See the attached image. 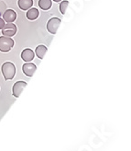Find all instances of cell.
<instances>
[{"instance_id":"6da1fadb","label":"cell","mask_w":131,"mask_h":151,"mask_svg":"<svg viewBox=\"0 0 131 151\" xmlns=\"http://www.w3.org/2000/svg\"><path fill=\"white\" fill-rule=\"evenodd\" d=\"M1 71L6 80H11L16 74V67L11 62H6L1 66Z\"/></svg>"},{"instance_id":"7a4b0ae2","label":"cell","mask_w":131,"mask_h":151,"mask_svg":"<svg viewBox=\"0 0 131 151\" xmlns=\"http://www.w3.org/2000/svg\"><path fill=\"white\" fill-rule=\"evenodd\" d=\"M14 46V41L11 39V37L1 36L0 37V51L3 52H9L12 47Z\"/></svg>"},{"instance_id":"3957f363","label":"cell","mask_w":131,"mask_h":151,"mask_svg":"<svg viewBox=\"0 0 131 151\" xmlns=\"http://www.w3.org/2000/svg\"><path fill=\"white\" fill-rule=\"evenodd\" d=\"M60 24H61V19L59 18H52L48 21L47 29L51 34H55L57 32L58 28L60 27Z\"/></svg>"},{"instance_id":"277c9868","label":"cell","mask_w":131,"mask_h":151,"mask_svg":"<svg viewBox=\"0 0 131 151\" xmlns=\"http://www.w3.org/2000/svg\"><path fill=\"white\" fill-rule=\"evenodd\" d=\"M17 32V26L13 24L12 22L11 23H6L5 24V26L2 29V33L4 36L6 37H12L16 34Z\"/></svg>"},{"instance_id":"5b68a950","label":"cell","mask_w":131,"mask_h":151,"mask_svg":"<svg viewBox=\"0 0 131 151\" xmlns=\"http://www.w3.org/2000/svg\"><path fill=\"white\" fill-rule=\"evenodd\" d=\"M27 87V83L25 81H18L14 84L13 88H12V93L14 97H19L21 92L23 91V89Z\"/></svg>"},{"instance_id":"8992f818","label":"cell","mask_w":131,"mask_h":151,"mask_svg":"<svg viewBox=\"0 0 131 151\" xmlns=\"http://www.w3.org/2000/svg\"><path fill=\"white\" fill-rule=\"evenodd\" d=\"M36 69H37L36 65L33 63H29V62H27L22 66L23 73H24L26 76H28V77H32L33 74L36 71Z\"/></svg>"},{"instance_id":"52a82bcc","label":"cell","mask_w":131,"mask_h":151,"mask_svg":"<svg viewBox=\"0 0 131 151\" xmlns=\"http://www.w3.org/2000/svg\"><path fill=\"white\" fill-rule=\"evenodd\" d=\"M17 19V13L12 9H7L3 14V19L6 23H11V22L15 21Z\"/></svg>"},{"instance_id":"ba28073f","label":"cell","mask_w":131,"mask_h":151,"mask_svg":"<svg viewBox=\"0 0 131 151\" xmlns=\"http://www.w3.org/2000/svg\"><path fill=\"white\" fill-rule=\"evenodd\" d=\"M21 58L24 62H30L34 58V52L31 49H25L21 52Z\"/></svg>"},{"instance_id":"9c48e42d","label":"cell","mask_w":131,"mask_h":151,"mask_svg":"<svg viewBox=\"0 0 131 151\" xmlns=\"http://www.w3.org/2000/svg\"><path fill=\"white\" fill-rule=\"evenodd\" d=\"M18 5L19 6V9L22 10H28L30 7H32L33 1L32 0H19Z\"/></svg>"},{"instance_id":"30bf717a","label":"cell","mask_w":131,"mask_h":151,"mask_svg":"<svg viewBox=\"0 0 131 151\" xmlns=\"http://www.w3.org/2000/svg\"><path fill=\"white\" fill-rule=\"evenodd\" d=\"M46 52H47V47H46L45 45H38L35 50L36 55L40 59H43Z\"/></svg>"},{"instance_id":"8fae6325","label":"cell","mask_w":131,"mask_h":151,"mask_svg":"<svg viewBox=\"0 0 131 151\" xmlns=\"http://www.w3.org/2000/svg\"><path fill=\"white\" fill-rule=\"evenodd\" d=\"M38 15H40V12H38L37 9H33V7L31 9V7H30L27 12V18L29 20H34L38 17Z\"/></svg>"},{"instance_id":"7c38bea8","label":"cell","mask_w":131,"mask_h":151,"mask_svg":"<svg viewBox=\"0 0 131 151\" xmlns=\"http://www.w3.org/2000/svg\"><path fill=\"white\" fill-rule=\"evenodd\" d=\"M38 6L43 10H48L51 6V0H40L38 1Z\"/></svg>"},{"instance_id":"4fadbf2b","label":"cell","mask_w":131,"mask_h":151,"mask_svg":"<svg viewBox=\"0 0 131 151\" xmlns=\"http://www.w3.org/2000/svg\"><path fill=\"white\" fill-rule=\"evenodd\" d=\"M68 6H69V1H61L60 5V11L61 14H63V15L65 14Z\"/></svg>"},{"instance_id":"5bb4252c","label":"cell","mask_w":131,"mask_h":151,"mask_svg":"<svg viewBox=\"0 0 131 151\" xmlns=\"http://www.w3.org/2000/svg\"><path fill=\"white\" fill-rule=\"evenodd\" d=\"M5 24H6V23H5L4 19L0 18V29H3V27L5 26Z\"/></svg>"},{"instance_id":"9a60e30c","label":"cell","mask_w":131,"mask_h":151,"mask_svg":"<svg viewBox=\"0 0 131 151\" xmlns=\"http://www.w3.org/2000/svg\"><path fill=\"white\" fill-rule=\"evenodd\" d=\"M53 1H55V2H60V1H61V0H53Z\"/></svg>"}]
</instances>
